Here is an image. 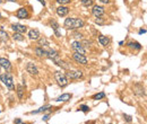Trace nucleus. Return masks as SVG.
Segmentation results:
<instances>
[{"label":"nucleus","mask_w":147,"mask_h":124,"mask_svg":"<svg viewBox=\"0 0 147 124\" xmlns=\"http://www.w3.org/2000/svg\"><path fill=\"white\" fill-rule=\"evenodd\" d=\"M84 20L80 18H67L65 20V27L69 30H77L84 26Z\"/></svg>","instance_id":"f257e3e1"},{"label":"nucleus","mask_w":147,"mask_h":124,"mask_svg":"<svg viewBox=\"0 0 147 124\" xmlns=\"http://www.w3.org/2000/svg\"><path fill=\"white\" fill-rule=\"evenodd\" d=\"M0 80L3 82V85L10 89V90H14L15 89V86H14V80H13V77L10 73H5V75H1L0 76Z\"/></svg>","instance_id":"f03ea898"},{"label":"nucleus","mask_w":147,"mask_h":124,"mask_svg":"<svg viewBox=\"0 0 147 124\" xmlns=\"http://www.w3.org/2000/svg\"><path fill=\"white\" fill-rule=\"evenodd\" d=\"M55 78H56V80H57V82H58V85L60 87H65V86L68 85V78L61 71H57L55 73Z\"/></svg>","instance_id":"7ed1b4c3"},{"label":"nucleus","mask_w":147,"mask_h":124,"mask_svg":"<svg viewBox=\"0 0 147 124\" xmlns=\"http://www.w3.org/2000/svg\"><path fill=\"white\" fill-rule=\"evenodd\" d=\"M71 49L74 50V52L79 53V54H84V55H85V53H86V50L84 49L83 44H82L80 42H78V41L73 42V44H71Z\"/></svg>","instance_id":"20e7f679"},{"label":"nucleus","mask_w":147,"mask_h":124,"mask_svg":"<svg viewBox=\"0 0 147 124\" xmlns=\"http://www.w3.org/2000/svg\"><path fill=\"white\" fill-rule=\"evenodd\" d=\"M66 77L69 79H79L83 77V72L82 71H77V70H69L66 73Z\"/></svg>","instance_id":"39448f33"},{"label":"nucleus","mask_w":147,"mask_h":124,"mask_svg":"<svg viewBox=\"0 0 147 124\" xmlns=\"http://www.w3.org/2000/svg\"><path fill=\"white\" fill-rule=\"evenodd\" d=\"M73 58H74L75 61L80 63V64H86L87 63V59H86V57L84 54H79V53H76L75 52L74 55H73Z\"/></svg>","instance_id":"423d86ee"},{"label":"nucleus","mask_w":147,"mask_h":124,"mask_svg":"<svg viewBox=\"0 0 147 124\" xmlns=\"http://www.w3.org/2000/svg\"><path fill=\"white\" fill-rule=\"evenodd\" d=\"M29 17V14L26 8H19L17 10V18L19 19H26Z\"/></svg>","instance_id":"0eeeda50"},{"label":"nucleus","mask_w":147,"mask_h":124,"mask_svg":"<svg viewBox=\"0 0 147 124\" xmlns=\"http://www.w3.org/2000/svg\"><path fill=\"white\" fill-rule=\"evenodd\" d=\"M92 14L95 17H101L104 14V8L102 6H94L93 9H92Z\"/></svg>","instance_id":"6e6552de"},{"label":"nucleus","mask_w":147,"mask_h":124,"mask_svg":"<svg viewBox=\"0 0 147 124\" xmlns=\"http://www.w3.org/2000/svg\"><path fill=\"white\" fill-rule=\"evenodd\" d=\"M11 28L15 31V33H21V34L26 33V31H27V27L25 25H21V24H13Z\"/></svg>","instance_id":"1a4fd4ad"},{"label":"nucleus","mask_w":147,"mask_h":124,"mask_svg":"<svg viewBox=\"0 0 147 124\" xmlns=\"http://www.w3.org/2000/svg\"><path fill=\"white\" fill-rule=\"evenodd\" d=\"M26 70H27V72H29V75H32V76H37V73H39V70H37V68L34 65V63H27V65H26Z\"/></svg>","instance_id":"9d476101"},{"label":"nucleus","mask_w":147,"mask_h":124,"mask_svg":"<svg viewBox=\"0 0 147 124\" xmlns=\"http://www.w3.org/2000/svg\"><path fill=\"white\" fill-rule=\"evenodd\" d=\"M0 67H2L6 71H10L11 70V63L9 60L5 59V58H0Z\"/></svg>","instance_id":"9b49d317"},{"label":"nucleus","mask_w":147,"mask_h":124,"mask_svg":"<svg viewBox=\"0 0 147 124\" xmlns=\"http://www.w3.org/2000/svg\"><path fill=\"white\" fill-rule=\"evenodd\" d=\"M68 11H69V9L67 7H65V6H62V5L59 8H57V14H58V16H60V17H65L68 14Z\"/></svg>","instance_id":"f8f14e48"},{"label":"nucleus","mask_w":147,"mask_h":124,"mask_svg":"<svg viewBox=\"0 0 147 124\" xmlns=\"http://www.w3.org/2000/svg\"><path fill=\"white\" fill-rule=\"evenodd\" d=\"M35 53L40 58H47V50L43 49V47H36L35 49Z\"/></svg>","instance_id":"ddd939ff"},{"label":"nucleus","mask_w":147,"mask_h":124,"mask_svg":"<svg viewBox=\"0 0 147 124\" xmlns=\"http://www.w3.org/2000/svg\"><path fill=\"white\" fill-rule=\"evenodd\" d=\"M98 42L101 43V45L106 46V45H109L110 40H109L106 36H104V35H100V36H98Z\"/></svg>","instance_id":"4468645a"},{"label":"nucleus","mask_w":147,"mask_h":124,"mask_svg":"<svg viewBox=\"0 0 147 124\" xmlns=\"http://www.w3.org/2000/svg\"><path fill=\"white\" fill-rule=\"evenodd\" d=\"M70 98H71V94H63V95L59 96L56 100H57V102H62V103H65V102H68Z\"/></svg>","instance_id":"2eb2a0df"},{"label":"nucleus","mask_w":147,"mask_h":124,"mask_svg":"<svg viewBox=\"0 0 147 124\" xmlns=\"http://www.w3.org/2000/svg\"><path fill=\"white\" fill-rule=\"evenodd\" d=\"M29 36L31 40H37L40 37V32L39 30H32V31H29Z\"/></svg>","instance_id":"dca6fc26"},{"label":"nucleus","mask_w":147,"mask_h":124,"mask_svg":"<svg viewBox=\"0 0 147 124\" xmlns=\"http://www.w3.org/2000/svg\"><path fill=\"white\" fill-rule=\"evenodd\" d=\"M17 96H18V98L19 99H23V97H24V93H25V90H24V87L22 86V85H18L17 86Z\"/></svg>","instance_id":"f3484780"},{"label":"nucleus","mask_w":147,"mask_h":124,"mask_svg":"<svg viewBox=\"0 0 147 124\" xmlns=\"http://www.w3.org/2000/svg\"><path fill=\"white\" fill-rule=\"evenodd\" d=\"M39 40V45H41V47H47V46H49V42H48V40L45 38V37H39L37 38Z\"/></svg>","instance_id":"a211bd4d"},{"label":"nucleus","mask_w":147,"mask_h":124,"mask_svg":"<svg viewBox=\"0 0 147 124\" xmlns=\"http://www.w3.org/2000/svg\"><path fill=\"white\" fill-rule=\"evenodd\" d=\"M50 24H51V26H52V28H53V31H55V33H56V35L57 36H60V34H59V32H58V28H59V25H58V23L56 22V20H51L50 22Z\"/></svg>","instance_id":"6ab92c4d"},{"label":"nucleus","mask_w":147,"mask_h":124,"mask_svg":"<svg viewBox=\"0 0 147 124\" xmlns=\"http://www.w3.org/2000/svg\"><path fill=\"white\" fill-rule=\"evenodd\" d=\"M48 108H50V106H49V105H45V106H42V107H40V108H39V109H36V111H32V112H31V114H39V113L45 112Z\"/></svg>","instance_id":"aec40b11"},{"label":"nucleus","mask_w":147,"mask_h":124,"mask_svg":"<svg viewBox=\"0 0 147 124\" xmlns=\"http://www.w3.org/2000/svg\"><path fill=\"white\" fill-rule=\"evenodd\" d=\"M128 45H129L130 47H132V49H136V50H140V49H142V45H140L138 42H130Z\"/></svg>","instance_id":"412c9836"},{"label":"nucleus","mask_w":147,"mask_h":124,"mask_svg":"<svg viewBox=\"0 0 147 124\" xmlns=\"http://www.w3.org/2000/svg\"><path fill=\"white\" fill-rule=\"evenodd\" d=\"M0 41H2V42H7L8 41V34L6 32L0 31Z\"/></svg>","instance_id":"4be33fe9"},{"label":"nucleus","mask_w":147,"mask_h":124,"mask_svg":"<svg viewBox=\"0 0 147 124\" xmlns=\"http://www.w3.org/2000/svg\"><path fill=\"white\" fill-rule=\"evenodd\" d=\"M13 37H14V40H16V41H24V36H23V34H21V33H14Z\"/></svg>","instance_id":"5701e85b"},{"label":"nucleus","mask_w":147,"mask_h":124,"mask_svg":"<svg viewBox=\"0 0 147 124\" xmlns=\"http://www.w3.org/2000/svg\"><path fill=\"white\" fill-rule=\"evenodd\" d=\"M56 63L58 64L59 67H61V68H63V69H68V65H67V64H66L65 62L62 61L61 59H58V60L56 61Z\"/></svg>","instance_id":"b1692460"},{"label":"nucleus","mask_w":147,"mask_h":124,"mask_svg":"<svg viewBox=\"0 0 147 124\" xmlns=\"http://www.w3.org/2000/svg\"><path fill=\"white\" fill-rule=\"evenodd\" d=\"M105 97V94L103 93V92H101V93L96 94L94 97H93V99H95V100H97V99H103Z\"/></svg>","instance_id":"393cba45"},{"label":"nucleus","mask_w":147,"mask_h":124,"mask_svg":"<svg viewBox=\"0 0 147 124\" xmlns=\"http://www.w3.org/2000/svg\"><path fill=\"white\" fill-rule=\"evenodd\" d=\"M82 3L85 7H89V6L93 5V0H82Z\"/></svg>","instance_id":"a878e982"},{"label":"nucleus","mask_w":147,"mask_h":124,"mask_svg":"<svg viewBox=\"0 0 147 124\" xmlns=\"http://www.w3.org/2000/svg\"><path fill=\"white\" fill-rule=\"evenodd\" d=\"M79 111H82V112H85V113H86V112L89 111V107L86 106V105H82V106L79 107Z\"/></svg>","instance_id":"bb28decb"},{"label":"nucleus","mask_w":147,"mask_h":124,"mask_svg":"<svg viewBox=\"0 0 147 124\" xmlns=\"http://www.w3.org/2000/svg\"><path fill=\"white\" fill-rule=\"evenodd\" d=\"M95 23H96V24H98V25H102V24H104L105 22H104L103 19H101L100 17H96V20H95Z\"/></svg>","instance_id":"cd10ccee"},{"label":"nucleus","mask_w":147,"mask_h":124,"mask_svg":"<svg viewBox=\"0 0 147 124\" xmlns=\"http://www.w3.org/2000/svg\"><path fill=\"white\" fill-rule=\"evenodd\" d=\"M57 2H59V3H61V5H66V3L70 2V0H57Z\"/></svg>","instance_id":"c85d7f7f"},{"label":"nucleus","mask_w":147,"mask_h":124,"mask_svg":"<svg viewBox=\"0 0 147 124\" xmlns=\"http://www.w3.org/2000/svg\"><path fill=\"white\" fill-rule=\"evenodd\" d=\"M123 117L127 120V122H131V116H129V115H126V114H124V115H123Z\"/></svg>","instance_id":"c756f323"},{"label":"nucleus","mask_w":147,"mask_h":124,"mask_svg":"<svg viewBox=\"0 0 147 124\" xmlns=\"http://www.w3.org/2000/svg\"><path fill=\"white\" fill-rule=\"evenodd\" d=\"M49 117H50L49 115H44V116L42 117V120H43V121H48V120H49Z\"/></svg>","instance_id":"7c9ffc66"},{"label":"nucleus","mask_w":147,"mask_h":124,"mask_svg":"<svg viewBox=\"0 0 147 124\" xmlns=\"http://www.w3.org/2000/svg\"><path fill=\"white\" fill-rule=\"evenodd\" d=\"M101 2H103V3H109L110 2V0H100Z\"/></svg>","instance_id":"2f4dec72"},{"label":"nucleus","mask_w":147,"mask_h":124,"mask_svg":"<svg viewBox=\"0 0 147 124\" xmlns=\"http://www.w3.org/2000/svg\"><path fill=\"white\" fill-rule=\"evenodd\" d=\"M146 33V30H139V34H145Z\"/></svg>","instance_id":"473e14b6"},{"label":"nucleus","mask_w":147,"mask_h":124,"mask_svg":"<svg viewBox=\"0 0 147 124\" xmlns=\"http://www.w3.org/2000/svg\"><path fill=\"white\" fill-rule=\"evenodd\" d=\"M15 124H21V120H19V119L15 120Z\"/></svg>","instance_id":"72a5a7b5"},{"label":"nucleus","mask_w":147,"mask_h":124,"mask_svg":"<svg viewBox=\"0 0 147 124\" xmlns=\"http://www.w3.org/2000/svg\"><path fill=\"white\" fill-rule=\"evenodd\" d=\"M37 1H40V2H41V3H42V5H43V6H44V5H45V1H44V0H37Z\"/></svg>","instance_id":"f704fd0d"},{"label":"nucleus","mask_w":147,"mask_h":124,"mask_svg":"<svg viewBox=\"0 0 147 124\" xmlns=\"http://www.w3.org/2000/svg\"><path fill=\"white\" fill-rule=\"evenodd\" d=\"M7 1H11V2H15L16 0H7Z\"/></svg>","instance_id":"c9c22d12"},{"label":"nucleus","mask_w":147,"mask_h":124,"mask_svg":"<svg viewBox=\"0 0 147 124\" xmlns=\"http://www.w3.org/2000/svg\"><path fill=\"white\" fill-rule=\"evenodd\" d=\"M1 2H2V0H0V3H1Z\"/></svg>","instance_id":"e433bc0d"},{"label":"nucleus","mask_w":147,"mask_h":124,"mask_svg":"<svg viewBox=\"0 0 147 124\" xmlns=\"http://www.w3.org/2000/svg\"><path fill=\"white\" fill-rule=\"evenodd\" d=\"M0 18H1V14H0Z\"/></svg>","instance_id":"4c0bfd02"}]
</instances>
